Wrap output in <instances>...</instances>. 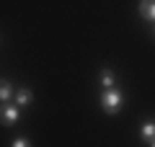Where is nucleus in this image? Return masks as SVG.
I'll return each mask as SVG.
<instances>
[{
  "label": "nucleus",
  "instance_id": "nucleus-3",
  "mask_svg": "<svg viewBox=\"0 0 155 147\" xmlns=\"http://www.w3.org/2000/svg\"><path fill=\"white\" fill-rule=\"evenodd\" d=\"M140 16L145 21H155V0H140Z\"/></svg>",
  "mask_w": 155,
  "mask_h": 147
},
{
  "label": "nucleus",
  "instance_id": "nucleus-2",
  "mask_svg": "<svg viewBox=\"0 0 155 147\" xmlns=\"http://www.w3.org/2000/svg\"><path fill=\"white\" fill-rule=\"evenodd\" d=\"M18 116H21L18 103H8V101H5V103L0 106V121H3V124H16Z\"/></svg>",
  "mask_w": 155,
  "mask_h": 147
},
{
  "label": "nucleus",
  "instance_id": "nucleus-8",
  "mask_svg": "<svg viewBox=\"0 0 155 147\" xmlns=\"http://www.w3.org/2000/svg\"><path fill=\"white\" fill-rule=\"evenodd\" d=\"M150 142H153V145H155V137H153V139H150Z\"/></svg>",
  "mask_w": 155,
  "mask_h": 147
},
{
  "label": "nucleus",
  "instance_id": "nucleus-1",
  "mask_svg": "<svg viewBox=\"0 0 155 147\" xmlns=\"http://www.w3.org/2000/svg\"><path fill=\"white\" fill-rule=\"evenodd\" d=\"M101 106H104V111L106 114H116V111L124 106V96H122V90L119 88H106L104 93H101Z\"/></svg>",
  "mask_w": 155,
  "mask_h": 147
},
{
  "label": "nucleus",
  "instance_id": "nucleus-5",
  "mask_svg": "<svg viewBox=\"0 0 155 147\" xmlns=\"http://www.w3.org/2000/svg\"><path fill=\"white\" fill-rule=\"evenodd\" d=\"M16 103L18 106L31 103V90H28V88H18V90H16Z\"/></svg>",
  "mask_w": 155,
  "mask_h": 147
},
{
  "label": "nucleus",
  "instance_id": "nucleus-7",
  "mask_svg": "<svg viewBox=\"0 0 155 147\" xmlns=\"http://www.w3.org/2000/svg\"><path fill=\"white\" fill-rule=\"evenodd\" d=\"M101 83H104V88H114V85H116L114 72H111V70H104V72H101Z\"/></svg>",
  "mask_w": 155,
  "mask_h": 147
},
{
  "label": "nucleus",
  "instance_id": "nucleus-4",
  "mask_svg": "<svg viewBox=\"0 0 155 147\" xmlns=\"http://www.w3.org/2000/svg\"><path fill=\"white\" fill-rule=\"evenodd\" d=\"M13 96H16V88L8 80H0V101H11Z\"/></svg>",
  "mask_w": 155,
  "mask_h": 147
},
{
  "label": "nucleus",
  "instance_id": "nucleus-6",
  "mask_svg": "<svg viewBox=\"0 0 155 147\" xmlns=\"http://www.w3.org/2000/svg\"><path fill=\"white\" fill-rule=\"evenodd\" d=\"M140 132H142L145 139H153V137H155V121H145V124L140 126Z\"/></svg>",
  "mask_w": 155,
  "mask_h": 147
}]
</instances>
